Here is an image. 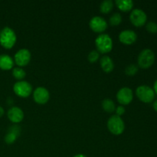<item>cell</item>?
I'll list each match as a JSON object with an SVG mask.
<instances>
[{"mask_svg":"<svg viewBox=\"0 0 157 157\" xmlns=\"http://www.w3.org/2000/svg\"><path fill=\"white\" fill-rule=\"evenodd\" d=\"M97 49L102 54H107L113 48V41L110 35L107 34H101L95 40Z\"/></svg>","mask_w":157,"mask_h":157,"instance_id":"2","label":"cell"},{"mask_svg":"<svg viewBox=\"0 0 157 157\" xmlns=\"http://www.w3.org/2000/svg\"><path fill=\"white\" fill-rule=\"evenodd\" d=\"M3 114H4V109L0 106V117H2L3 116Z\"/></svg>","mask_w":157,"mask_h":157,"instance_id":"29","label":"cell"},{"mask_svg":"<svg viewBox=\"0 0 157 157\" xmlns=\"http://www.w3.org/2000/svg\"><path fill=\"white\" fill-rule=\"evenodd\" d=\"M107 128L109 131L114 135H121L125 129L124 122L121 117L113 115L107 121Z\"/></svg>","mask_w":157,"mask_h":157,"instance_id":"3","label":"cell"},{"mask_svg":"<svg viewBox=\"0 0 157 157\" xmlns=\"http://www.w3.org/2000/svg\"><path fill=\"white\" fill-rule=\"evenodd\" d=\"M99 52H97V51H92V52H90V53H89L87 58H88V61H90V63H94L99 59Z\"/></svg>","mask_w":157,"mask_h":157,"instance_id":"22","label":"cell"},{"mask_svg":"<svg viewBox=\"0 0 157 157\" xmlns=\"http://www.w3.org/2000/svg\"><path fill=\"white\" fill-rule=\"evenodd\" d=\"M133 91L129 87H123L117 94V99L122 105H128L133 101Z\"/></svg>","mask_w":157,"mask_h":157,"instance_id":"9","label":"cell"},{"mask_svg":"<svg viewBox=\"0 0 157 157\" xmlns=\"http://www.w3.org/2000/svg\"><path fill=\"white\" fill-rule=\"evenodd\" d=\"M90 28L96 33H103L107 28V23L101 16H94L90 19Z\"/></svg>","mask_w":157,"mask_h":157,"instance_id":"10","label":"cell"},{"mask_svg":"<svg viewBox=\"0 0 157 157\" xmlns=\"http://www.w3.org/2000/svg\"><path fill=\"white\" fill-rule=\"evenodd\" d=\"M122 21V16L120 13H114L110 18V24L112 26L119 25Z\"/></svg>","mask_w":157,"mask_h":157,"instance_id":"20","label":"cell"},{"mask_svg":"<svg viewBox=\"0 0 157 157\" xmlns=\"http://www.w3.org/2000/svg\"><path fill=\"white\" fill-rule=\"evenodd\" d=\"M136 94L140 101L144 103H151L154 100L155 92L153 89L147 85H141L136 88Z\"/></svg>","mask_w":157,"mask_h":157,"instance_id":"5","label":"cell"},{"mask_svg":"<svg viewBox=\"0 0 157 157\" xmlns=\"http://www.w3.org/2000/svg\"><path fill=\"white\" fill-rule=\"evenodd\" d=\"M102 107L107 113H113L116 110V106H115L114 102L109 98H107V99L103 101Z\"/></svg>","mask_w":157,"mask_h":157,"instance_id":"17","label":"cell"},{"mask_svg":"<svg viewBox=\"0 0 157 157\" xmlns=\"http://www.w3.org/2000/svg\"><path fill=\"white\" fill-rule=\"evenodd\" d=\"M74 157H87V156L82 154H78V155H76V156H75Z\"/></svg>","mask_w":157,"mask_h":157,"instance_id":"30","label":"cell"},{"mask_svg":"<svg viewBox=\"0 0 157 157\" xmlns=\"http://www.w3.org/2000/svg\"><path fill=\"white\" fill-rule=\"evenodd\" d=\"M16 35L12 29L6 27L0 32V44L6 49H10L16 42Z\"/></svg>","mask_w":157,"mask_h":157,"instance_id":"1","label":"cell"},{"mask_svg":"<svg viewBox=\"0 0 157 157\" xmlns=\"http://www.w3.org/2000/svg\"><path fill=\"white\" fill-rule=\"evenodd\" d=\"M13 90L20 98H28L32 92V87L29 82L25 81H17L13 87Z\"/></svg>","mask_w":157,"mask_h":157,"instance_id":"6","label":"cell"},{"mask_svg":"<svg viewBox=\"0 0 157 157\" xmlns=\"http://www.w3.org/2000/svg\"><path fill=\"white\" fill-rule=\"evenodd\" d=\"M155 61V55L150 49H144L138 56V65L141 68L147 69L151 67Z\"/></svg>","mask_w":157,"mask_h":157,"instance_id":"4","label":"cell"},{"mask_svg":"<svg viewBox=\"0 0 157 157\" xmlns=\"http://www.w3.org/2000/svg\"><path fill=\"white\" fill-rule=\"evenodd\" d=\"M101 67L106 73H110L114 68V64L111 58L109 56H103L101 58Z\"/></svg>","mask_w":157,"mask_h":157,"instance_id":"15","label":"cell"},{"mask_svg":"<svg viewBox=\"0 0 157 157\" xmlns=\"http://www.w3.org/2000/svg\"><path fill=\"white\" fill-rule=\"evenodd\" d=\"M8 118L9 121L15 124L20 123L24 118V113L21 108L18 107H12L8 111Z\"/></svg>","mask_w":157,"mask_h":157,"instance_id":"13","label":"cell"},{"mask_svg":"<svg viewBox=\"0 0 157 157\" xmlns=\"http://www.w3.org/2000/svg\"><path fill=\"white\" fill-rule=\"evenodd\" d=\"M17 138L18 137H17L15 134L8 132V133L6 135V136H5V142L8 144H12L13 143H15V141L16 140Z\"/></svg>","mask_w":157,"mask_h":157,"instance_id":"23","label":"cell"},{"mask_svg":"<svg viewBox=\"0 0 157 157\" xmlns=\"http://www.w3.org/2000/svg\"><path fill=\"white\" fill-rule=\"evenodd\" d=\"M15 63L19 67L26 66L31 61V53L28 49H20L15 55Z\"/></svg>","mask_w":157,"mask_h":157,"instance_id":"8","label":"cell"},{"mask_svg":"<svg viewBox=\"0 0 157 157\" xmlns=\"http://www.w3.org/2000/svg\"><path fill=\"white\" fill-rule=\"evenodd\" d=\"M9 133H12L13 134H15L17 137H18L21 133V129H20V127L18 125H13L9 129Z\"/></svg>","mask_w":157,"mask_h":157,"instance_id":"25","label":"cell"},{"mask_svg":"<svg viewBox=\"0 0 157 157\" xmlns=\"http://www.w3.org/2000/svg\"><path fill=\"white\" fill-rule=\"evenodd\" d=\"M115 3L118 9L122 12H129L133 7V2L131 0H117Z\"/></svg>","mask_w":157,"mask_h":157,"instance_id":"16","label":"cell"},{"mask_svg":"<svg viewBox=\"0 0 157 157\" xmlns=\"http://www.w3.org/2000/svg\"><path fill=\"white\" fill-rule=\"evenodd\" d=\"M130 19L132 24L136 27H141L146 24L147 16L145 12L139 9H133L130 15Z\"/></svg>","mask_w":157,"mask_h":157,"instance_id":"7","label":"cell"},{"mask_svg":"<svg viewBox=\"0 0 157 157\" xmlns=\"http://www.w3.org/2000/svg\"><path fill=\"white\" fill-rule=\"evenodd\" d=\"M153 90H154L155 93L157 94V80L156 81V82L154 83V86H153Z\"/></svg>","mask_w":157,"mask_h":157,"instance_id":"27","label":"cell"},{"mask_svg":"<svg viewBox=\"0 0 157 157\" xmlns=\"http://www.w3.org/2000/svg\"><path fill=\"white\" fill-rule=\"evenodd\" d=\"M119 39L121 43L124 44H133L137 39V35L136 32L132 30H124L121 32L119 35Z\"/></svg>","mask_w":157,"mask_h":157,"instance_id":"12","label":"cell"},{"mask_svg":"<svg viewBox=\"0 0 157 157\" xmlns=\"http://www.w3.org/2000/svg\"><path fill=\"white\" fill-rule=\"evenodd\" d=\"M34 101L38 104H44L48 101L50 98L48 90L42 87H39L33 92Z\"/></svg>","mask_w":157,"mask_h":157,"instance_id":"11","label":"cell"},{"mask_svg":"<svg viewBox=\"0 0 157 157\" xmlns=\"http://www.w3.org/2000/svg\"><path fill=\"white\" fill-rule=\"evenodd\" d=\"M153 109H154V110L157 112V100L156 101H155V102L153 104Z\"/></svg>","mask_w":157,"mask_h":157,"instance_id":"28","label":"cell"},{"mask_svg":"<svg viewBox=\"0 0 157 157\" xmlns=\"http://www.w3.org/2000/svg\"><path fill=\"white\" fill-rule=\"evenodd\" d=\"M117 113V116H122L124 113H125V108H124L123 106H118L117 107H116V110H115Z\"/></svg>","mask_w":157,"mask_h":157,"instance_id":"26","label":"cell"},{"mask_svg":"<svg viewBox=\"0 0 157 157\" xmlns=\"http://www.w3.org/2000/svg\"><path fill=\"white\" fill-rule=\"evenodd\" d=\"M113 8V2L111 0H105L102 2L100 6V10L102 13L107 14L111 12Z\"/></svg>","mask_w":157,"mask_h":157,"instance_id":"18","label":"cell"},{"mask_svg":"<svg viewBox=\"0 0 157 157\" xmlns=\"http://www.w3.org/2000/svg\"><path fill=\"white\" fill-rule=\"evenodd\" d=\"M12 75H13V77L15 79L21 81V80L25 78L26 74L25 71L22 68H21V67H15L12 70Z\"/></svg>","mask_w":157,"mask_h":157,"instance_id":"19","label":"cell"},{"mask_svg":"<svg viewBox=\"0 0 157 157\" xmlns=\"http://www.w3.org/2000/svg\"><path fill=\"white\" fill-rule=\"evenodd\" d=\"M138 71V67L136 64H130L125 69L126 75L128 76H134Z\"/></svg>","mask_w":157,"mask_h":157,"instance_id":"21","label":"cell"},{"mask_svg":"<svg viewBox=\"0 0 157 157\" xmlns=\"http://www.w3.org/2000/svg\"><path fill=\"white\" fill-rule=\"evenodd\" d=\"M14 61L8 55H0V69L4 71H9L13 67Z\"/></svg>","mask_w":157,"mask_h":157,"instance_id":"14","label":"cell"},{"mask_svg":"<svg viewBox=\"0 0 157 157\" xmlns=\"http://www.w3.org/2000/svg\"><path fill=\"white\" fill-rule=\"evenodd\" d=\"M147 30L150 33H157V24L153 21H150L147 25Z\"/></svg>","mask_w":157,"mask_h":157,"instance_id":"24","label":"cell"}]
</instances>
